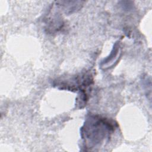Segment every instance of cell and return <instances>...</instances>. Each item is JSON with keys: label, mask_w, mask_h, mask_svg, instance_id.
<instances>
[{"label": "cell", "mask_w": 152, "mask_h": 152, "mask_svg": "<svg viewBox=\"0 0 152 152\" xmlns=\"http://www.w3.org/2000/svg\"><path fill=\"white\" fill-rule=\"evenodd\" d=\"M121 53V49L120 47L118 45V43H115V45H114V47L113 48V50H112L110 55L106 58L105 59H104L103 61H102L101 65L104 66H106L105 68H109V65L110 63V61H113V65L114 64V62H116L118 59V56L119 55V53Z\"/></svg>", "instance_id": "cell-2"}, {"label": "cell", "mask_w": 152, "mask_h": 152, "mask_svg": "<svg viewBox=\"0 0 152 152\" xmlns=\"http://www.w3.org/2000/svg\"><path fill=\"white\" fill-rule=\"evenodd\" d=\"M113 122L98 116L91 115L81 128V136L90 147H94L109 137L115 130Z\"/></svg>", "instance_id": "cell-1"}]
</instances>
